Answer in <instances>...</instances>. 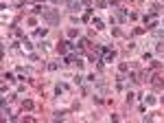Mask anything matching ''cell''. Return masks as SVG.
I'll return each mask as SVG.
<instances>
[{
  "instance_id": "obj_1",
  "label": "cell",
  "mask_w": 164,
  "mask_h": 123,
  "mask_svg": "<svg viewBox=\"0 0 164 123\" xmlns=\"http://www.w3.org/2000/svg\"><path fill=\"white\" fill-rule=\"evenodd\" d=\"M46 18H48V22H51V24H57V13H55V11H51V13H46Z\"/></svg>"
},
{
  "instance_id": "obj_2",
  "label": "cell",
  "mask_w": 164,
  "mask_h": 123,
  "mask_svg": "<svg viewBox=\"0 0 164 123\" xmlns=\"http://www.w3.org/2000/svg\"><path fill=\"white\" fill-rule=\"evenodd\" d=\"M68 7L72 9V11H74V9H79V0H70V2H68Z\"/></svg>"
}]
</instances>
